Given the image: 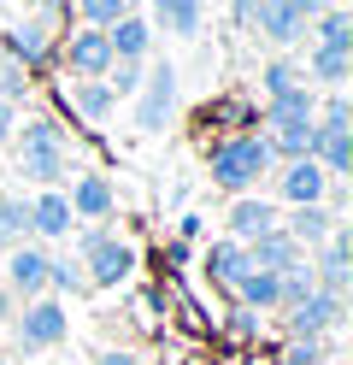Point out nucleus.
Here are the masks:
<instances>
[{"label": "nucleus", "instance_id": "nucleus-1", "mask_svg": "<svg viewBox=\"0 0 353 365\" xmlns=\"http://www.w3.org/2000/svg\"><path fill=\"white\" fill-rule=\"evenodd\" d=\"M12 171L24 182H36V189H65L71 182V142H65V130L59 118H24V130H12Z\"/></svg>", "mask_w": 353, "mask_h": 365}, {"label": "nucleus", "instance_id": "nucleus-2", "mask_svg": "<svg viewBox=\"0 0 353 365\" xmlns=\"http://www.w3.org/2000/svg\"><path fill=\"white\" fill-rule=\"evenodd\" d=\"M271 165L277 159L265 148V135H212L206 142V177H212V189H224V195H253Z\"/></svg>", "mask_w": 353, "mask_h": 365}, {"label": "nucleus", "instance_id": "nucleus-3", "mask_svg": "<svg viewBox=\"0 0 353 365\" xmlns=\"http://www.w3.org/2000/svg\"><path fill=\"white\" fill-rule=\"evenodd\" d=\"M65 336H71V312H65L59 294H36V301H24L12 312V341H18L24 359H41V354L65 348Z\"/></svg>", "mask_w": 353, "mask_h": 365}, {"label": "nucleus", "instance_id": "nucleus-4", "mask_svg": "<svg viewBox=\"0 0 353 365\" xmlns=\"http://www.w3.org/2000/svg\"><path fill=\"white\" fill-rule=\"evenodd\" d=\"M135 112V130L141 135H165L177 118V65L171 59H148L141 65V95L130 101Z\"/></svg>", "mask_w": 353, "mask_h": 365}, {"label": "nucleus", "instance_id": "nucleus-5", "mask_svg": "<svg viewBox=\"0 0 353 365\" xmlns=\"http://www.w3.org/2000/svg\"><path fill=\"white\" fill-rule=\"evenodd\" d=\"M259 135H265V148H271L277 165H282V159H312V142H318L312 106H265Z\"/></svg>", "mask_w": 353, "mask_h": 365}, {"label": "nucleus", "instance_id": "nucleus-6", "mask_svg": "<svg viewBox=\"0 0 353 365\" xmlns=\"http://www.w3.org/2000/svg\"><path fill=\"white\" fill-rule=\"evenodd\" d=\"M59 65H65V77H71V83H94V77H106V71H112L106 30H88V24L65 30V41H59Z\"/></svg>", "mask_w": 353, "mask_h": 365}, {"label": "nucleus", "instance_id": "nucleus-7", "mask_svg": "<svg viewBox=\"0 0 353 365\" xmlns=\"http://www.w3.org/2000/svg\"><path fill=\"white\" fill-rule=\"evenodd\" d=\"M282 318H289V336H336L347 324V294L312 289L300 307H282Z\"/></svg>", "mask_w": 353, "mask_h": 365}, {"label": "nucleus", "instance_id": "nucleus-8", "mask_svg": "<svg viewBox=\"0 0 353 365\" xmlns=\"http://www.w3.org/2000/svg\"><path fill=\"white\" fill-rule=\"evenodd\" d=\"M312 277H318V289H329V294H347L353 289V236H347V224H336L312 254Z\"/></svg>", "mask_w": 353, "mask_h": 365}, {"label": "nucleus", "instance_id": "nucleus-9", "mask_svg": "<svg viewBox=\"0 0 353 365\" xmlns=\"http://www.w3.org/2000/svg\"><path fill=\"white\" fill-rule=\"evenodd\" d=\"M259 95H265V106H312L318 101L312 83H306V71H300V59H289V53L265 59V71H259Z\"/></svg>", "mask_w": 353, "mask_h": 365}, {"label": "nucleus", "instance_id": "nucleus-10", "mask_svg": "<svg viewBox=\"0 0 353 365\" xmlns=\"http://www.w3.org/2000/svg\"><path fill=\"white\" fill-rule=\"evenodd\" d=\"M47 259H53V247H41V242L6 247V289H12V301H36V294H47Z\"/></svg>", "mask_w": 353, "mask_h": 365}, {"label": "nucleus", "instance_id": "nucleus-11", "mask_svg": "<svg viewBox=\"0 0 353 365\" xmlns=\"http://www.w3.org/2000/svg\"><path fill=\"white\" fill-rule=\"evenodd\" d=\"M65 200H71V212H77L83 224H112L118 218V189H112L106 171H77Z\"/></svg>", "mask_w": 353, "mask_h": 365}, {"label": "nucleus", "instance_id": "nucleus-12", "mask_svg": "<svg viewBox=\"0 0 353 365\" xmlns=\"http://www.w3.org/2000/svg\"><path fill=\"white\" fill-rule=\"evenodd\" d=\"M324 165L318 159H282L277 171V200L282 207H324Z\"/></svg>", "mask_w": 353, "mask_h": 365}, {"label": "nucleus", "instance_id": "nucleus-13", "mask_svg": "<svg viewBox=\"0 0 353 365\" xmlns=\"http://www.w3.org/2000/svg\"><path fill=\"white\" fill-rule=\"evenodd\" d=\"M71 230H77V212H71L65 189H41L30 200V242H71Z\"/></svg>", "mask_w": 353, "mask_h": 365}, {"label": "nucleus", "instance_id": "nucleus-14", "mask_svg": "<svg viewBox=\"0 0 353 365\" xmlns=\"http://www.w3.org/2000/svg\"><path fill=\"white\" fill-rule=\"evenodd\" d=\"M282 224V207H271L265 195H235L230 207H224V230L230 242H253V236H265Z\"/></svg>", "mask_w": 353, "mask_h": 365}, {"label": "nucleus", "instance_id": "nucleus-15", "mask_svg": "<svg viewBox=\"0 0 353 365\" xmlns=\"http://www.w3.org/2000/svg\"><path fill=\"white\" fill-rule=\"evenodd\" d=\"M0 48H6L12 65H24V71H41L47 59H53V41H47V18H24V24H12L6 36H0Z\"/></svg>", "mask_w": 353, "mask_h": 365}, {"label": "nucleus", "instance_id": "nucleus-16", "mask_svg": "<svg viewBox=\"0 0 353 365\" xmlns=\"http://www.w3.org/2000/svg\"><path fill=\"white\" fill-rule=\"evenodd\" d=\"M242 254H247V271H289V265H300V259H306V247H300V242L277 224V230L242 242Z\"/></svg>", "mask_w": 353, "mask_h": 365}, {"label": "nucleus", "instance_id": "nucleus-17", "mask_svg": "<svg viewBox=\"0 0 353 365\" xmlns=\"http://www.w3.org/2000/svg\"><path fill=\"white\" fill-rule=\"evenodd\" d=\"M253 30L271 41V48H295V41H306V18L289 6V0H265L253 18Z\"/></svg>", "mask_w": 353, "mask_h": 365}, {"label": "nucleus", "instance_id": "nucleus-18", "mask_svg": "<svg viewBox=\"0 0 353 365\" xmlns=\"http://www.w3.org/2000/svg\"><path fill=\"white\" fill-rule=\"evenodd\" d=\"M106 48H112V59H130V65H141L153 53V24L141 12H130V18H118V24L106 30Z\"/></svg>", "mask_w": 353, "mask_h": 365}, {"label": "nucleus", "instance_id": "nucleus-19", "mask_svg": "<svg viewBox=\"0 0 353 365\" xmlns=\"http://www.w3.org/2000/svg\"><path fill=\"white\" fill-rule=\"evenodd\" d=\"M200 271H206V277L218 283V289H235V283L247 277V254H242V242L218 236V242H212L206 254H200Z\"/></svg>", "mask_w": 353, "mask_h": 365}, {"label": "nucleus", "instance_id": "nucleus-20", "mask_svg": "<svg viewBox=\"0 0 353 365\" xmlns=\"http://www.w3.org/2000/svg\"><path fill=\"white\" fill-rule=\"evenodd\" d=\"M300 71H306V83H312V88H336V95H342L347 77H353V53H342V48H312Z\"/></svg>", "mask_w": 353, "mask_h": 365}, {"label": "nucleus", "instance_id": "nucleus-21", "mask_svg": "<svg viewBox=\"0 0 353 365\" xmlns=\"http://www.w3.org/2000/svg\"><path fill=\"white\" fill-rule=\"evenodd\" d=\"M65 106L77 112L83 124H106L112 112H118V101H112L106 77H94V83H71V88H65Z\"/></svg>", "mask_w": 353, "mask_h": 365}, {"label": "nucleus", "instance_id": "nucleus-22", "mask_svg": "<svg viewBox=\"0 0 353 365\" xmlns=\"http://www.w3.org/2000/svg\"><path fill=\"white\" fill-rule=\"evenodd\" d=\"M336 212H324V207H282V230H289L300 247H306V254H312V247L329 236V230H336Z\"/></svg>", "mask_w": 353, "mask_h": 365}, {"label": "nucleus", "instance_id": "nucleus-23", "mask_svg": "<svg viewBox=\"0 0 353 365\" xmlns=\"http://www.w3.org/2000/svg\"><path fill=\"white\" fill-rule=\"evenodd\" d=\"M230 294H235V307H247V312H277V307H282V289H277V271H247V277L235 283Z\"/></svg>", "mask_w": 353, "mask_h": 365}, {"label": "nucleus", "instance_id": "nucleus-24", "mask_svg": "<svg viewBox=\"0 0 353 365\" xmlns=\"http://www.w3.org/2000/svg\"><path fill=\"white\" fill-rule=\"evenodd\" d=\"M306 30H312V48H342V53H353V12H347V6H324Z\"/></svg>", "mask_w": 353, "mask_h": 365}, {"label": "nucleus", "instance_id": "nucleus-25", "mask_svg": "<svg viewBox=\"0 0 353 365\" xmlns=\"http://www.w3.org/2000/svg\"><path fill=\"white\" fill-rule=\"evenodd\" d=\"M312 159L324 165V177H347L353 171V130H318Z\"/></svg>", "mask_w": 353, "mask_h": 365}, {"label": "nucleus", "instance_id": "nucleus-26", "mask_svg": "<svg viewBox=\"0 0 353 365\" xmlns=\"http://www.w3.org/2000/svg\"><path fill=\"white\" fill-rule=\"evenodd\" d=\"M47 294H71V301L94 294V289H88V271H83L77 254H53V259H47Z\"/></svg>", "mask_w": 353, "mask_h": 365}, {"label": "nucleus", "instance_id": "nucleus-27", "mask_svg": "<svg viewBox=\"0 0 353 365\" xmlns=\"http://www.w3.org/2000/svg\"><path fill=\"white\" fill-rule=\"evenodd\" d=\"M329 354H336V336H289L277 365H329Z\"/></svg>", "mask_w": 353, "mask_h": 365}, {"label": "nucleus", "instance_id": "nucleus-28", "mask_svg": "<svg viewBox=\"0 0 353 365\" xmlns=\"http://www.w3.org/2000/svg\"><path fill=\"white\" fill-rule=\"evenodd\" d=\"M159 18L171 36H200L206 24V0H159Z\"/></svg>", "mask_w": 353, "mask_h": 365}, {"label": "nucleus", "instance_id": "nucleus-29", "mask_svg": "<svg viewBox=\"0 0 353 365\" xmlns=\"http://www.w3.org/2000/svg\"><path fill=\"white\" fill-rule=\"evenodd\" d=\"M18 242H30V200L0 195V247H18Z\"/></svg>", "mask_w": 353, "mask_h": 365}, {"label": "nucleus", "instance_id": "nucleus-30", "mask_svg": "<svg viewBox=\"0 0 353 365\" xmlns=\"http://www.w3.org/2000/svg\"><path fill=\"white\" fill-rule=\"evenodd\" d=\"M135 12V0H77V18L88 30H112L118 18H130Z\"/></svg>", "mask_w": 353, "mask_h": 365}, {"label": "nucleus", "instance_id": "nucleus-31", "mask_svg": "<svg viewBox=\"0 0 353 365\" xmlns=\"http://www.w3.org/2000/svg\"><path fill=\"white\" fill-rule=\"evenodd\" d=\"M312 124H318V130H353V101H347V95L312 101Z\"/></svg>", "mask_w": 353, "mask_h": 365}, {"label": "nucleus", "instance_id": "nucleus-32", "mask_svg": "<svg viewBox=\"0 0 353 365\" xmlns=\"http://www.w3.org/2000/svg\"><path fill=\"white\" fill-rule=\"evenodd\" d=\"M141 65H148V59H141ZM141 65H130V59H112V71H106L112 101H135V95H141Z\"/></svg>", "mask_w": 353, "mask_h": 365}, {"label": "nucleus", "instance_id": "nucleus-33", "mask_svg": "<svg viewBox=\"0 0 353 365\" xmlns=\"http://www.w3.org/2000/svg\"><path fill=\"white\" fill-rule=\"evenodd\" d=\"M0 101H12V106L30 101V71H24V65H12V59L0 65Z\"/></svg>", "mask_w": 353, "mask_h": 365}, {"label": "nucleus", "instance_id": "nucleus-34", "mask_svg": "<svg viewBox=\"0 0 353 365\" xmlns=\"http://www.w3.org/2000/svg\"><path fill=\"white\" fill-rule=\"evenodd\" d=\"M230 336H235V341H247V336H259V312H247V307H235V312H230Z\"/></svg>", "mask_w": 353, "mask_h": 365}, {"label": "nucleus", "instance_id": "nucleus-35", "mask_svg": "<svg viewBox=\"0 0 353 365\" xmlns=\"http://www.w3.org/2000/svg\"><path fill=\"white\" fill-rule=\"evenodd\" d=\"M259 6H265V0H230V18H235V24H242V30H253Z\"/></svg>", "mask_w": 353, "mask_h": 365}, {"label": "nucleus", "instance_id": "nucleus-36", "mask_svg": "<svg viewBox=\"0 0 353 365\" xmlns=\"http://www.w3.org/2000/svg\"><path fill=\"white\" fill-rule=\"evenodd\" d=\"M12 130H18V106H12V101H0V148L12 142Z\"/></svg>", "mask_w": 353, "mask_h": 365}, {"label": "nucleus", "instance_id": "nucleus-37", "mask_svg": "<svg viewBox=\"0 0 353 365\" xmlns=\"http://www.w3.org/2000/svg\"><path fill=\"white\" fill-rule=\"evenodd\" d=\"M94 365H141L130 348H101V354H94Z\"/></svg>", "mask_w": 353, "mask_h": 365}, {"label": "nucleus", "instance_id": "nucleus-38", "mask_svg": "<svg viewBox=\"0 0 353 365\" xmlns=\"http://www.w3.org/2000/svg\"><path fill=\"white\" fill-rule=\"evenodd\" d=\"M289 6H295V12L306 18V24H312V18H318L324 6H342V0H289Z\"/></svg>", "mask_w": 353, "mask_h": 365}, {"label": "nucleus", "instance_id": "nucleus-39", "mask_svg": "<svg viewBox=\"0 0 353 365\" xmlns=\"http://www.w3.org/2000/svg\"><path fill=\"white\" fill-rule=\"evenodd\" d=\"M200 230H206V224H200V212H183V218H177V236H183V242H195Z\"/></svg>", "mask_w": 353, "mask_h": 365}, {"label": "nucleus", "instance_id": "nucleus-40", "mask_svg": "<svg viewBox=\"0 0 353 365\" xmlns=\"http://www.w3.org/2000/svg\"><path fill=\"white\" fill-rule=\"evenodd\" d=\"M12 312H18V301H12V289L0 283V324H12Z\"/></svg>", "mask_w": 353, "mask_h": 365}, {"label": "nucleus", "instance_id": "nucleus-41", "mask_svg": "<svg viewBox=\"0 0 353 365\" xmlns=\"http://www.w3.org/2000/svg\"><path fill=\"white\" fill-rule=\"evenodd\" d=\"M0 365H12V359H6V354H0Z\"/></svg>", "mask_w": 353, "mask_h": 365}, {"label": "nucleus", "instance_id": "nucleus-42", "mask_svg": "<svg viewBox=\"0 0 353 365\" xmlns=\"http://www.w3.org/2000/svg\"><path fill=\"white\" fill-rule=\"evenodd\" d=\"M41 365H59V359H41Z\"/></svg>", "mask_w": 353, "mask_h": 365}]
</instances>
